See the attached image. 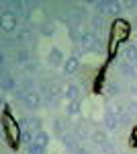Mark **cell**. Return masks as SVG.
Masks as SVG:
<instances>
[{
  "label": "cell",
  "instance_id": "cell-1",
  "mask_svg": "<svg viewBox=\"0 0 137 154\" xmlns=\"http://www.w3.org/2000/svg\"><path fill=\"white\" fill-rule=\"evenodd\" d=\"M70 8V14H72V19H74V23L76 27H80V25H86V21H90V11H88V4L84 2V4H78V2H74V4H68Z\"/></svg>",
  "mask_w": 137,
  "mask_h": 154
},
{
  "label": "cell",
  "instance_id": "cell-2",
  "mask_svg": "<svg viewBox=\"0 0 137 154\" xmlns=\"http://www.w3.org/2000/svg\"><path fill=\"white\" fill-rule=\"evenodd\" d=\"M23 105L29 109V111H37L39 107L43 105V95L39 91H29L23 99Z\"/></svg>",
  "mask_w": 137,
  "mask_h": 154
},
{
  "label": "cell",
  "instance_id": "cell-3",
  "mask_svg": "<svg viewBox=\"0 0 137 154\" xmlns=\"http://www.w3.org/2000/svg\"><path fill=\"white\" fill-rule=\"evenodd\" d=\"M19 25H21V19H16V17L0 19V31H2V35H14L19 31Z\"/></svg>",
  "mask_w": 137,
  "mask_h": 154
},
{
  "label": "cell",
  "instance_id": "cell-4",
  "mask_svg": "<svg viewBox=\"0 0 137 154\" xmlns=\"http://www.w3.org/2000/svg\"><path fill=\"white\" fill-rule=\"evenodd\" d=\"M109 140H111V138H109V131L104 130V128H96V130H92V134H90V144H94L98 150H100V148H103Z\"/></svg>",
  "mask_w": 137,
  "mask_h": 154
},
{
  "label": "cell",
  "instance_id": "cell-5",
  "mask_svg": "<svg viewBox=\"0 0 137 154\" xmlns=\"http://www.w3.org/2000/svg\"><path fill=\"white\" fill-rule=\"evenodd\" d=\"M29 62H31V54H29L25 48L14 49V54H12V64H14V66L27 68V66H29Z\"/></svg>",
  "mask_w": 137,
  "mask_h": 154
},
{
  "label": "cell",
  "instance_id": "cell-6",
  "mask_svg": "<svg viewBox=\"0 0 137 154\" xmlns=\"http://www.w3.org/2000/svg\"><path fill=\"white\" fill-rule=\"evenodd\" d=\"M103 125H104V130L109 131H115L117 128H121V117L117 115V113H113V111H106L104 113V119H103Z\"/></svg>",
  "mask_w": 137,
  "mask_h": 154
},
{
  "label": "cell",
  "instance_id": "cell-7",
  "mask_svg": "<svg viewBox=\"0 0 137 154\" xmlns=\"http://www.w3.org/2000/svg\"><path fill=\"white\" fill-rule=\"evenodd\" d=\"M59 140H61V144H64V148H66L68 152H72V154L80 148V142H78V138H76L74 131H68V134H66L64 138H59Z\"/></svg>",
  "mask_w": 137,
  "mask_h": 154
},
{
  "label": "cell",
  "instance_id": "cell-8",
  "mask_svg": "<svg viewBox=\"0 0 137 154\" xmlns=\"http://www.w3.org/2000/svg\"><path fill=\"white\" fill-rule=\"evenodd\" d=\"M66 60H68V58L61 54V49H59V48H51V49H49V54H47V62H49V66H64Z\"/></svg>",
  "mask_w": 137,
  "mask_h": 154
},
{
  "label": "cell",
  "instance_id": "cell-9",
  "mask_svg": "<svg viewBox=\"0 0 137 154\" xmlns=\"http://www.w3.org/2000/svg\"><path fill=\"white\" fill-rule=\"evenodd\" d=\"M90 27H92V31L96 33H103L104 29H109V21H106V17H103V14H92V19H90Z\"/></svg>",
  "mask_w": 137,
  "mask_h": 154
},
{
  "label": "cell",
  "instance_id": "cell-10",
  "mask_svg": "<svg viewBox=\"0 0 137 154\" xmlns=\"http://www.w3.org/2000/svg\"><path fill=\"white\" fill-rule=\"evenodd\" d=\"M121 56H123V62L131 64V66H137V45H125Z\"/></svg>",
  "mask_w": 137,
  "mask_h": 154
},
{
  "label": "cell",
  "instance_id": "cell-11",
  "mask_svg": "<svg viewBox=\"0 0 137 154\" xmlns=\"http://www.w3.org/2000/svg\"><path fill=\"white\" fill-rule=\"evenodd\" d=\"M129 25L125 23V21H115V35H113V41H117V39H125L127 35H129Z\"/></svg>",
  "mask_w": 137,
  "mask_h": 154
},
{
  "label": "cell",
  "instance_id": "cell-12",
  "mask_svg": "<svg viewBox=\"0 0 137 154\" xmlns=\"http://www.w3.org/2000/svg\"><path fill=\"white\" fill-rule=\"evenodd\" d=\"M123 11H125L123 2H119V0H106V17H119Z\"/></svg>",
  "mask_w": 137,
  "mask_h": 154
},
{
  "label": "cell",
  "instance_id": "cell-13",
  "mask_svg": "<svg viewBox=\"0 0 137 154\" xmlns=\"http://www.w3.org/2000/svg\"><path fill=\"white\" fill-rule=\"evenodd\" d=\"M78 70H80V60H78V56H70L66 60V64H64V72L66 74H76Z\"/></svg>",
  "mask_w": 137,
  "mask_h": 154
},
{
  "label": "cell",
  "instance_id": "cell-14",
  "mask_svg": "<svg viewBox=\"0 0 137 154\" xmlns=\"http://www.w3.org/2000/svg\"><path fill=\"white\" fill-rule=\"evenodd\" d=\"M53 134L59 136V138H64V136L68 134V123H66V119H61V117L53 119Z\"/></svg>",
  "mask_w": 137,
  "mask_h": 154
},
{
  "label": "cell",
  "instance_id": "cell-15",
  "mask_svg": "<svg viewBox=\"0 0 137 154\" xmlns=\"http://www.w3.org/2000/svg\"><path fill=\"white\" fill-rule=\"evenodd\" d=\"M119 72H121V76L127 78V80H133V78H135V66H131V64H127V62H121V64H119Z\"/></svg>",
  "mask_w": 137,
  "mask_h": 154
},
{
  "label": "cell",
  "instance_id": "cell-16",
  "mask_svg": "<svg viewBox=\"0 0 137 154\" xmlns=\"http://www.w3.org/2000/svg\"><path fill=\"white\" fill-rule=\"evenodd\" d=\"M66 99H68V103L70 101H78L80 99V86L78 84H70L66 88Z\"/></svg>",
  "mask_w": 137,
  "mask_h": 154
},
{
  "label": "cell",
  "instance_id": "cell-17",
  "mask_svg": "<svg viewBox=\"0 0 137 154\" xmlns=\"http://www.w3.org/2000/svg\"><path fill=\"white\" fill-rule=\"evenodd\" d=\"M39 31H41V35L51 37L53 33H55V25L51 23V21H43V23L39 25Z\"/></svg>",
  "mask_w": 137,
  "mask_h": 154
},
{
  "label": "cell",
  "instance_id": "cell-18",
  "mask_svg": "<svg viewBox=\"0 0 137 154\" xmlns=\"http://www.w3.org/2000/svg\"><path fill=\"white\" fill-rule=\"evenodd\" d=\"M49 140H51V136H49L47 131H43V130L35 134V142L39 144V146H43V148H47V146H49Z\"/></svg>",
  "mask_w": 137,
  "mask_h": 154
},
{
  "label": "cell",
  "instance_id": "cell-19",
  "mask_svg": "<svg viewBox=\"0 0 137 154\" xmlns=\"http://www.w3.org/2000/svg\"><path fill=\"white\" fill-rule=\"evenodd\" d=\"M80 111H82L80 101H70V103H68V107H66V113H68V115H72V117L80 115Z\"/></svg>",
  "mask_w": 137,
  "mask_h": 154
},
{
  "label": "cell",
  "instance_id": "cell-20",
  "mask_svg": "<svg viewBox=\"0 0 137 154\" xmlns=\"http://www.w3.org/2000/svg\"><path fill=\"white\" fill-rule=\"evenodd\" d=\"M27 154H45V148H43V146H39V144L33 140V142L27 146Z\"/></svg>",
  "mask_w": 137,
  "mask_h": 154
},
{
  "label": "cell",
  "instance_id": "cell-21",
  "mask_svg": "<svg viewBox=\"0 0 137 154\" xmlns=\"http://www.w3.org/2000/svg\"><path fill=\"white\" fill-rule=\"evenodd\" d=\"M74 134H76L78 142H84V140H90V134H92V131H88L86 128H78V130L74 131Z\"/></svg>",
  "mask_w": 137,
  "mask_h": 154
},
{
  "label": "cell",
  "instance_id": "cell-22",
  "mask_svg": "<svg viewBox=\"0 0 137 154\" xmlns=\"http://www.w3.org/2000/svg\"><path fill=\"white\" fill-rule=\"evenodd\" d=\"M115 150H117V144H115L113 140H109V142L100 148V154H115Z\"/></svg>",
  "mask_w": 137,
  "mask_h": 154
},
{
  "label": "cell",
  "instance_id": "cell-23",
  "mask_svg": "<svg viewBox=\"0 0 137 154\" xmlns=\"http://www.w3.org/2000/svg\"><path fill=\"white\" fill-rule=\"evenodd\" d=\"M106 93H109V95H121V93H123V86H121V84H109V86H106Z\"/></svg>",
  "mask_w": 137,
  "mask_h": 154
},
{
  "label": "cell",
  "instance_id": "cell-24",
  "mask_svg": "<svg viewBox=\"0 0 137 154\" xmlns=\"http://www.w3.org/2000/svg\"><path fill=\"white\" fill-rule=\"evenodd\" d=\"M119 117H121V125L125 128V125H129V123H131V117H133V113L125 111V113H123V115H119Z\"/></svg>",
  "mask_w": 137,
  "mask_h": 154
},
{
  "label": "cell",
  "instance_id": "cell-25",
  "mask_svg": "<svg viewBox=\"0 0 137 154\" xmlns=\"http://www.w3.org/2000/svg\"><path fill=\"white\" fill-rule=\"evenodd\" d=\"M123 8L129 11V12H133V11H137V2L135 0H127V2H123Z\"/></svg>",
  "mask_w": 137,
  "mask_h": 154
},
{
  "label": "cell",
  "instance_id": "cell-26",
  "mask_svg": "<svg viewBox=\"0 0 137 154\" xmlns=\"http://www.w3.org/2000/svg\"><path fill=\"white\" fill-rule=\"evenodd\" d=\"M25 72H29V74L31 72H39V62H29V66L25 68Z\"/></svg>",
  "mask_w": 137,
  "mask_h": 154
},
{
  "label": "cell",
  "instance_id": "cell-27",
  "mask_svg": "<svg viewBox=\"0 0 137 154\" xmlns=\"http://www.w3.org/2000/svg\"><path fill=\"white\" fill-rule=\"evenodd\" d=\"M127 111H129V113H137V101H131V103L127 105Z\"/></svg>",
  "mask_w": 137,
  "mask_h": 154
},
{
  "label": "cell",
  "instance_id": "cell-28",
  "mask_svg": "<svg viewBox=\"0 0 137 154\" xmlns=\"http://www.w3.org/2000/svg\"><path fill=\"white\" fill-rule=\"evenodd\" d=\"M74 154H90V152H88V148H84V146H80V148H78V150H76Z\"/></svg>",
  "mask_w": 137,
  "mask_h": 154
},
{
  "label": "cell",
  "instance_id": "cell-29",
  "mask_svg": "<svg viewBox=\"0 0 137 154\" xmlns=\"http://www.w3.org/2000/svg\"><path fill=\"white\" fill-rule=\"evenodd\" d=\"M131 142H133V144L137 146V128L133 130V134H131Z\"/></svg>",
  "mask_w": 137,
  "mask_h": 154
},
{
  "label": "cell",
  "instance_id": "cell-30",
  "mask_svg": "<svg viewBox=\"0 0 137 154\" xmlns=\"http://www.w3.org/2000/svg\"><path fill=\"white\" fill-rule=\"evenodd\" d=\"M119 154H129V152H119Z\"/></svg>",
  "mask_w": 137,
  "mask_h": 154
}]
</instances>
